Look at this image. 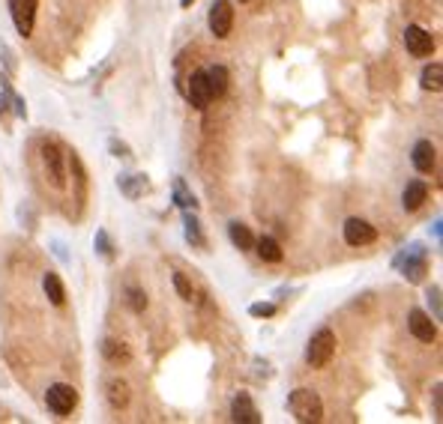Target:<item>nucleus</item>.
Wrapping results in <instances>:
<instances>
[{
    "label": "nucleus",
    "instance_id": "obj_1",
    "mask_svg": "<svg viewBox=\"0 0 443 424\" xmlns=\"http://www.w3.org/2000/svg\"><path fill=\"white\" fill-rule=\"evenodd\" d=\"M288 413L299 424H318V421H324V401H321V394L311 391V388H294L288 394Z\"/></svg>",
    "mask_w": 443,
    "mask_h": 424
},
{
    "label": "nucleus",
    "instance_id": "obj_2",
    "mask_svg": "<svg viewBox=\"0 0 443 424\" xmlns=\"http://www.w3.org/2000/svg\"><path fill=\"white\" fill-rule=\"evenodd\" d=\"M336 356V335L330 329H318L306 344V364L309 368H326Z\"/></svg>",
    "mask_w": 443,
    "mask_h": 424
},
{
    "label": "nucleus",
    "instance_id": "obj_3",
    "mask_svg": "<svg viewBox=\"0 0 443 424\" xmlns=\"http://www.w3.org/2000/svg\"><path fill=\"white\" fill-rule=\"evenodd\" d=\"M42 165H46L48 183L54 188H66V153L60 141H42Z\"/></svg>",
    "mask_w": 443,
    "mask_h": 424
},
{
    "label": "nucleus",
    "instance_id": "obj_4",
    "mask_svg": "<svg viewBox=\"0 0 443 424\" xmlns=\"http://www.w3.org/2000/svg\"><path fill=\"white\" fill-rule=\"evenodd\" d=\"M207 27L216 39H228L234 27V6L231 0H213L210 4V16H207Z\"/></svg>",
    "mask_w": 443,
    "mask_h": 424
},
{
    "label": "nucleus",
    "instance_id": "obj_5",
    "mask_svg": "<svg viewBox=\"0 0 443 424\" xmlns=\"http://www.w3.org/2000/svg\"><path fill=\"white\" fill-rule=\"evenodd\" d=\"M46 406L51 409L54 415H69L73 409L78 406V391L73 386H66V383H54L48 391H46Z\"/></svg>",
    "mask_w": 443,
    "mask_h": 424
},
{
    "label": "nucleus",
    "instance_id": "obj_6",
    "mask_svg": "<svg viewBox=\"0 0 443 424\" xmlns=\"http://www.w3.org/2000/svg\"><path fill=\"white\" fill-rule=\"evenodd\" d=\"M36 6H39V0H9V16H12V24H16L21 39L33 36Z\"/></svg>",
    "mask_w": 443,
    "mask_h": 424
},
{
    "label": "nucleus",
    "instance_id": "obj_7",
    "mask_svg": "<svg viewBox=\"0 0 443 424\" xmlns=\"http://www.w3.org/2000/svg\"><path fill=\"white\" fill-rule=\"evenodd\" d=\"M395 266H402V275L407 278L410 284H420L422 275L428 269V260H425V248L422 245H410L407 251L395 260Z\"/></svg>",
    "mask_w": 443,
    "mask_h": 424
},
{
    "label": "nucleus",
    "instance_id": "obj_8",
    "mask_svg": "<svg viewBox=\"0 0 443 424\" xmlns=\"http://www.w3.org/2000/svg\"><path fill=\"white\" fill-rule=\"evenodd\" d=\"M405 48L413 57H432L434 54V36L420 24H407L405 27Z\"/></svg>",
    "mask_w": 443,
    "mask_h": 424
},
{
    "label": "nucleus",
    "instance_id": "obj_9",
    "mask_svg": "<svg viewBox=\"0 0 443 424\" xmlns=\"http://www.w3.org/2000/svg\"><path fill=\"white\" fill-rule=\"evenodd\" d=\"M341 237H345L348 245L363 248V245H371V242L378 239V230L371 227L365 218H348L345 227H341Z\"/></svg>",
    "mask_w": 443,
    "mask_h": 424
},
{
    "label": "nucleus",
    "instance_id": "obj_10",
    "mask_svg": "<svg viewBox=\"0 0 443 424\" xmlns=\"http://www.w3.org/2000/svg\"><path fill=\"white\" fill-rule=\"evenodd\" d=\"M407 329H410L413 338L422 341V344H434V341H437V326H434V320L428 317L425 311H420V308H413V311L407 314Z\"/></svg>",
    "mask_w": 443,
    "mask_h": 424
},
{
    "label": "nucleus",
    "instance_id": "obj_11",
    "mask_svg": "<svg viewBox=\"0 0 443 424\" xmlns=\"http://www.w3.org/2000/svg\"><path fill=\"white\" fill-rule=\"evenodd\" d=\"M186 99H189V105L198 108V111H204L210 105V87H207V78H204V69L201 72H192L189 75V84H186Z\"/></svg>",
    "mask_w": 443,
    "mask_h": 424
},
{
    "label": "nucleus",
    "instance_id": "obj_12",
    "mask_svg": "<svg viewBox=\"0 0 443 424\" xmlns=\"http://www.w3.org/2000/svg\"><path fill=\"white\" fill-rule=\"evenodd\" d=\"M231 418H234L237 424H261L258 406H255V401L249 398L246 391H240L237 398L231 401Z\"/></svg>",
    "mask_w": 443,
    "mask_h": 424
},
{
    "label": "nucleus",
    "instance_id": "obj_13",
    "mask_svg": "<svg viewBox=\"0 0 443 424\" xmlns=\"http://www.w3.org/2000/svg\"><path fill=\"white\" fill-rule=\"evenodd\" d=\"M410 162L420 173H432L434 170V162H437V147L432 141H417L410 150Z\"/></svg>",
    "mask_w": 443,
    "mask_h": 424
},
{
    "label": "nucleus",
    "instance_id": "obj_14",
    "mask_svg": "<svg viewBox=\"0 0 443 424\" xmlns=\"http://www.w3.org/2000/svg\"><path fill=\"white\" fill-rule=\"evenodd\" d=\"M105 398H108V403H111V409H126L129 406V401H132V388H129V383H126L123 376H111L108 383H105Z\"/></svg>",
    "mask_w": 443,
    "mask_h": 424
},
{
    "label": "nucleus",
    "instance_id": "obj_15",
    "mask_svg": "<svg viewBox=\"0 0 443 424\" xmlns=\"http://www.w3.org/2000/svg\"><path fill=\"white\" fill-rule=\"evenodd\" d=\"M204 78H207V87H210V96L213 99H222L228 93V84H231V75L222 63H213L204 69Z\"/></svg>",
    "mask_w": 443,
    "mask_h": 424
},
{
    "label": "nucleus",
    "instance_id": "obj_16",
    "mask_svg": "<svg viewBox=\"0 0 443 424\" xmlns=\"http://www.w3.org/2000/svg\"><path fill=\"white\" fill-rule=\"evenodd\" d=\"M117 188L129 200H138L150 188V180L144 177V173H120V177H117Z\"/></svg>",
    "mask_w": 443,
    "mask_h": 424
},
{
    "label": "nucleus",
    "instance_id": "obj_17",
    "mask_svg": "<svg viewBox=\"0 0 443 424\" xmlns=\"http://www.w3.org/2000/svg\"><path fill=\"white\" fill-rule=\"evenodd\" d=\"M183 237H186V242L195 245V248H207V237H204L195 210H183Z\"/></svg>",
    "mask_w": 443,
    "mask_h": 424
},
{
    "label": "nucleus",
    "instance_id": "obj_18",
    "mask_svg": "<svg viewBox=\"0 0 443 424\" xmlns=\"http://www.w3.org/2000/svg\"><path fill=\"white\" fill-rule=\"evenodd\" d=\"M425 200H428V185H425L422 180H413V183L405 185V192H402V207H405L407 212H417Z\"/></svg>",
    "mask_w": 443,
    "mask_h": 424
},
{
    "label": "nucleus",
    "instance_id": "obj_19",
    "mask_svg": "<svg viewBox=\"0 0 443 424\" xmlns=\"http://www.w3.org/2000/svg\"><path fill=\"white\" fill-rule=\"evenodd\" d=\"M102 356L111 364H129L132 362V349H129V344L120 341V338H105L102 341Z\"/></svg>",
    "mask_w": 443,
    "mask_h": 424
},
{
    "label": "nucleus",
    "instance_id": "obj_20",
    "mask_svg": "<svg viewBox=\"0 0 443 424\" xmlns=\"http://www.w3.org/2000/svg\"><path fill=\"white\" fill-rule=\"evenodd\" d=\"M66 165L73 168V180H75V200H78V212L84 210V197H87V173H84V165L75 153L66 156Z\"/></svg>",
    "mask_w": 443,
    "mask_h": 424
},
{
    "label": "nucleus",
    "instance_id": "obj_21",
    "mask_svg": "<svg viewBox=\"0 0 443 424\" xmlns=\"http://www.w3.org/2000/svg\"><path fill=\"white\" fill-rule=\"evenodd\" d=\"M252 251H258V257L264 263H282L284 251H282V245L273 239V237H261V239H255V248Z\"/></svg>",
    "mask_w": 443,
    "mask_h": 424
},
{
    "label": "nucleus",
    "instance_id": "obj_22",
    "mask_svg": "<svg viewBox=\"0 0 443 424\" xmlns=\"http://www.w3.org/2000/svg\"><path fill=\"white\" fill-rule=\"evenodd\" d=\"M228 237H231L234 248H240V251H252V248H255V233L246 224H240V222L228 224Z\"/></svg>",
    "mask_w": 443,
    "mask_h": 424
},
{
    "label": "nucleus",
    "instance_id": "obj_23",
    "mask_svg": "<svg viewBox=\"0 0 443 424\" xmlns=\"http://www.w3.org/2000/svg\"><path fill=\"white\" fill-rule=\"evenodd\" d=\"M42 290H46L48 302H51V305H57V308H60V305L66 302V290H63V281H60V278H57L54 272H46V278H42Z\"/></svg>",
    "mask_w": 443,
    "mask_h": 424
},
{
    "label": "nucleus",
    "instance_id": "obj_24",
    "mask_svg": "<svg viewBox=\"0 0 443 424\" xmlns=\"http://www.w3.org/2000/svg\"><path fill=\"white\" fill-rule=\"evenodd\" d=\"M420 81H422V87H425V90L440 93V90H443V66H440V63H428V66L422 69Z\"/></svg>",
    "mask_w": 443,
    "mask_h": 424
},
{
    "label": "nucleus",
    "instance_id": "obj_25",
    "mask_svg": "<svg viewBox=\"0 0 443 424\" xmlns=\"http://www.w3.org/2000/svg\"><path fill=\"white\" fill-rule=\"evenodd\" d=\"M174 203L180 210H198V200H195V195L189 192V188H186L183 177L174 180Z\"/></svg>",
    "mask_w": 443,
    "mask_h": 424
},
{
    "label": "nucleus",
    "instance_id": "obj_26",
    "mask_svg": "<svg viewBox=\"0 0 443 424\" xmlns=\"http://www.w3.org/2000/svg\"><path fill=\"white\" fill-rule=\"evenodd\" d=\"M93 248H96V254H102L105 260H114V242L108 237V230H96V237H93Z\"/></svg>",
    "mask_w": 443,
    "mask_h": 424
},
{
    "label": "nucleus",
    "instance_id": "obj_27",
    "mask_svg": "<svg viewBox=\"0 0 443 424\" xmlns=\"http://www.w3.org/2000/svg\"><path fill=\"white\" fill-rule=\"evenodd\" d=\"M171 281H174V290H177L180 299H186V302L195 299V287H192V281H189V278H186L183 272H174V278H171Z\"/></svg>",
    "mask_w": 443,
    "mask_h": 424
},
{
    "label": "nucleus",
    "instance_id": "obj_28",
    "mask_svg": "<svg viewBox=\"0 0 443 424\" xmlns=\"http://www.w3.org/2000/svg\"><path fill=\"white\" fill-rule=\"evenodd\" d=\"M126 302H129V308L135 311V314H144V308H147V293L141 287H129L126 290Z\"/></svg>",
    "mask_w": 443,
    "mask_h": 424
},
{
    "label": "nucleus",
    "instance_id": "obj_29",
    "mask_svg": "<svg viewBox=\"0 0 443 424\" xmlns=\"http://www.w3.org/2000/svg\"><path fill=\"white\" fill-rule=\"evenodd\" d=\"M249 314L252 317H273L276 314V305L273 302H255V305H249Z\"/></svg>",
    "mask_w": 443,
    "mask_h": 424
},
{
    "label": "nucleus",
    "instance_id": "obj_30",
    "mask_svg": "<svg viewBox=\"0 0 443 424\" xmlns=\"http://www.w3.org/2000/svg\"><path fill=\"white\" fill-rule=\"evenodd\" d=\"M108 150H111V156H117V158H132L129 143H123V141H117V138L108 141Z\"/></svg>",
    "mask_w": 443,
    "mask_h": 424
},
{
    "label": "nucleus",
    "instance_id": "obj_31",
    "mask_svg": "<svg viewBox=\"0 0 443 424\" xmlns=\"http://www.w3.org/2000/svg\"><path fill=\"white\" fill-rule=\"evenodd\" d=\"M428 305H432V311H434V320H440V287H432L428 290Z\"/></svg>",
    "mask_w": 443,
    "mask_h": 424
},
{
    "label": "nucleus",
    "instance_id": "obj_32",
    "mask_svg": "<svg viewBox=\"0 0 443 424\" xmlns=\"http://www.w3.org/2000/svg\"><path fill=\"white\" fill-rule=\"evenodd\" d=\"M440 391H443V386L437 383V386L432 388V394H434V418H437V421L443 418V394H440Z\"/></svg>",
    "mask_w": 443,
    "mask_h": 424
},
{
    "label": "nucleus",
    "instance_id": "obj_33",
    "mask_svg": "<svg viewBox=\"0 0 443 424\" xmlns=\"http://www.w3.org/2000/svg\"><path fill=\"white\" fill-rule=\"evenodd\" d=\"M0 57H4V66H6V72H16V57H12L9 45H4V42H0Z\"/></svg>",
    "mask_w": 443,
    "mask_h": 424
},
{
    "label": "nucleus",
    "instance_id": "obj_34",
    "mask_svg": "<svg viewBox=\"0 0 443 424\" xmlns=\"http://www.w3.org/2000/svg\"><path fill=\"white\" fill-rule=\"evenodd\" d=\"M9 99H12V105H16V114H18V116H27V105H24V99H21V96H16V93H12Z\"/></svg>",
    "mask_w": 443,
    "mask_h": 424
},
{
    "label": "nucleus",
    "instance_id": "obj_35",
    "mask_svg": "<svg viewBox=\"0 0 443 424\" xmlns=\"http://www.w3.org/2000/svg\"><path fill=\"white\" fill-rule=\"evenodd\" d=\"M195 4V0H180V6H192Z\"/></svg>",
    "mask_w": 443,
    "mask_h": 424
},
{
    "label": "nucleus",
    "instance_id": "obj_36",
    "mask_svg": "<svg viewBox=\"0 0 443 424\" xmlns=\"http://www.w3.org/2000/svg\"><path fill=\"white\" fill-rule=\"evenodd\" d=\"M240 4H246V0H240Z\"/></svg>",
    "mask_w": 443,
    "mask_h": 424
}]
</instances>
